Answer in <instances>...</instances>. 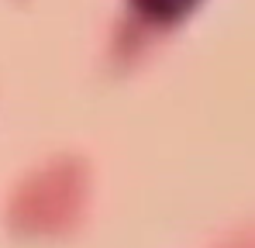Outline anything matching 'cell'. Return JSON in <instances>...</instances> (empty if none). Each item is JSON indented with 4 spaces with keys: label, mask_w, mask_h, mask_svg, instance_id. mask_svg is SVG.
<instances>
[{
    "label": "cell",
    "mask_w": 255,
    "mask_h": 248,
    "mask_svg": "<svg viewBox=\"0 0 255 248\" xmlns=\"http://www.w3.org/2000/svg\"><path fill=\"white\" fill-rule=\"evenodd\" d=\"M148 21H155V24H176V21H183L200 0H131Z\"/></svg>",
    "instance_id": "1"
}]
</instances>
